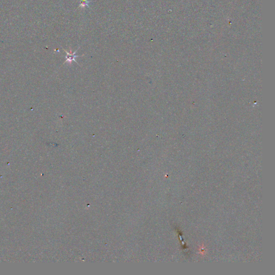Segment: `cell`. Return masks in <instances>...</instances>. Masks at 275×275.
I'll return each instance as SVG.
<instances>
[{"instance_id": "7a4b0ae2", "label": "cell", "mask_w": 275, "mask_h": 275, "mask_svg": "<svg viewBox=\"0 0 275 275\" xmlns=\"http://www.w3.org/2000/svg\"><path fill=\"white\" fill-rule=\"evenodd\" d=\"M91 1H89L88 0H81V4H80L79 7L80 8H85L86 6H87L89 7V3H91Z\"/></svg>"}, {"instance_id": "6da1fadb", "label": "cell", "mask_w": 275, "mask_h": 275, "mask_svg": "<svg viewBox=\"0 0 275 275\" xmlns=\"http://www.w3.org/2000/svg\"><path fill=\"white\" fill-rule=\"evenodd\" d=\"M80 49V47H79L77 49H76V51H75L73 53H72V49H70V52H68V51H66L65 49H64L65 52H66V60L65 61V63H66V62H70H70H72L73 61H75L76 63H77V61H76L75 58H77V57H81V56H79V55H75L76 53V52H77L78 49Z\"/></svg>"}]
</instances>
